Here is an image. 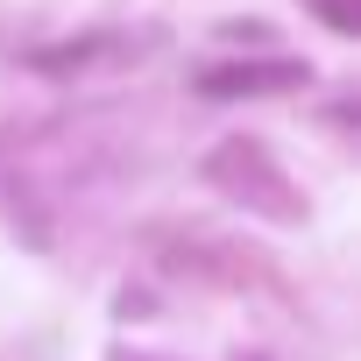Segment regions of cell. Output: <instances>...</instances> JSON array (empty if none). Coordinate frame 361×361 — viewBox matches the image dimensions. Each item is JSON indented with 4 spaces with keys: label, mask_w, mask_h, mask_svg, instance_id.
Returning a JSON list of instances; mask_svg holds the SVG:
<instances>
[{
    "label": "cell",
    "mask_w": 361,
    "mask_h": 361,
    "mask_svg": "<svg viewBox=\"0 0 361 361\" xmlns=\"http://www.w3.org/2000/svg\"><path fill=\"white\" fill-rule=\"evenodd\" d=\"M298 85H305L298 57H234V64H213L199 78L206 99H262V92H298Z\"/></svg>",
    "instance_id": "obj_1"
}]
</instances>
